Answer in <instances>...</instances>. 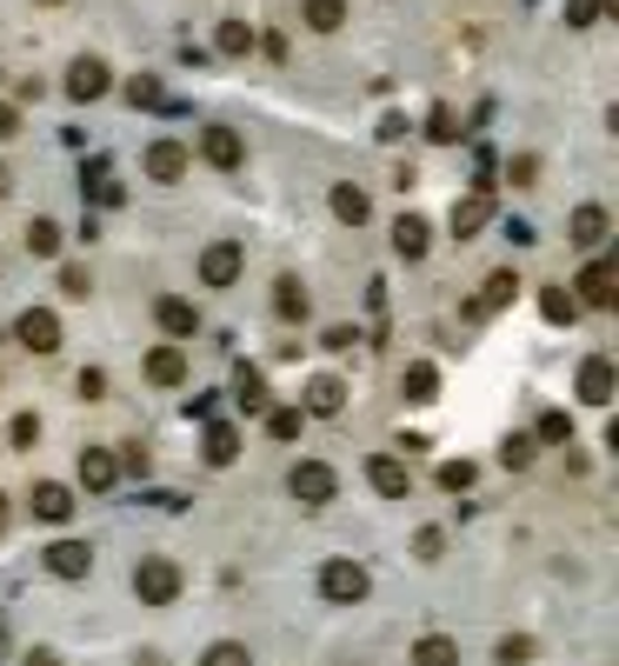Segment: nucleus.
<instances>
[{"instance_id": "f8f14e48", "label": "nucleus", "mask_w": 619, "mask_h": 666, "mask_svg": "<svg viewBox=\"0 0 619 666\" xmlns=\"http://www.w3.org/2000/svg\"><path fill=\"white\" fill-rule=\"evenodd\" d=\"M487 220H493V187H473V193L453 200V233H460V240H473Z\"/></svg>"}, {"instance_id": "6e6d98bb", "label": "nucleus", "mask_w": 619, "mask_h": 666, "mask_svg": "<svg viewBox=\"0 0 619 666\" xmlns=\"http://www.w3.org/2000/svg\"><path fill=\"white\" fill-rule=\"evenodd\" d=\"M40 7H60V0H40Z\"/></svg>"}, {"instance_id": "f704fd0d", "label": "nucleus", "mask_w": 619, "mask_h": 666, "mask_svg": "<svg viewBox=\"0 0 619 666\" xmlns=\"http://www.w3.org/2000/svg\"><path fill=\"white\" fill-rule=\"evenodd\" d=\"M267 434H273V440H300V407H273V414H267Z\"/></svg>"}, {"instance_id": "39448f33", "label": "nucleus", "mask_w": 619, "mask_h": 666, "mask_svg": "<svg viewBox=\"0 0 619 666\" xmlns=\"http://www.w3.org/2000/svg\"><path fill=\"white\" fill-rule=\"evenodd\" d=\"M240 267H247L240 240H213V247L200 254V287H233V280H240Z\"/></svg>"}, {"instance_id": "ea45409f", "label": "nucleus", "mask_w": 619, "mask_h": 666, "mask_svg": "<svg viewBox=\"0 0 619 666\" xmlns=\"http://www.w3.org/2000/svg\"><path fill=\"white\" fill-rule=\"evenodd\" d=\"M127 100H133V107H160V80H147V73L127 80Z\"/></svg>"}, {"instance_id": "9d476101", "label": "nucleus", "mask_w": 619, "mask_h": 666, "mask_svg": "<svg viewBox=\"0 0 619 666\" xmlns=\"http://www.w3.org/2000/svg\"><path fill=\"white\" fill-rule=\"evenodd\" d=\"M613 360H607V354H587V360H580V400H587V407H613Z\"/></svg>"}, {"instance_id": "423d86ee", "label": "nucleus", "mask_w": 619, "mask_h": 666, "mask_svg": "<svg viewBox=\"0 0 619 666\" xmlns=\"http://www.w3.org/2000/svg\"><path fill=\"white\" fill-rule=\"evenodd\" d=\"M13 334H20L27 354H53V347H60V314H53V307H27V314L13 320Z\"/></svg>"}, {"instance_id": "49530a36", "label": "nucleus", "mask_w": 619, "mask_h": 666, "mask_svg": "<svg viewBox=\"0 0 619 666\" xmlns=\"http://www.w3.org/2000/svg\"><path fill=\"white\" fill-rule=\"evenodd\" d=\"M353 340H360V334H353V327H327V334H320V347H333V354H347V347H353Z\"/></svg>"}, {"instance_id": "37998d69", "label": "nucleus", "mask_w": 619, "mask_h": 666, "mask_svg": "<svg viewBox=\"0 0 619 666\" xmlns=\"http://www.w3.org/2000/svg\"><path fill=\"white\" fill-rule=\"evenodd\" d=\"M600 20V0H567V27H593Z\"/></svg>"}, {"instance_id": "c03bdc74", "label": "nucleus", "mask_w": 619, "mask_h": 666, "mask_svg": "<svg viewBox=\"0 0 619 666\" xmlns=\"http://www.w3.org/2000/svg\"><path fill=\"white\" fill-rule=\"evenodd\" d=\"M107 394V374L100 367H80V400H100Z\"/></svg>"}, {"instance_id": "8fccbe9b", "label": "nucleus", "mask_w": 619, "mask_h": 666, "mask_svg": "<svg viewBox=\"0 0 619 666\" xmlns=\"http://www.w3.org/2000/svg\"><path fill=\"white\" fill-rule=\"evenodd\" d=\"M20 133V107L13 100H0V140H13Z\"/></svg>"}, {"instance_id": "4c0bfd02", "label": "nucleus", "mask_w": 619, "mask_h": 666, "mask_svg": "<svg viewBox=\"0 0 619 666\" xmlns=\"http://www.w3.org/2000/svg\"><path fill=\"white\" fill-rule=\"evenodd\" d=\"M440 487H447V494H467V487H473V460H447V467H440Z\"/></svg>"}, {"instance_id": "c756f323", "label": "nucleus", "mask_w": 619, "mask_h": 666, "mask_svg": "<svg viewBox=\"0 0 619 666\" xmlns=\"http://www.w3.org/2000/svg\"><path fill=\"white\" fill-rule=\"evenodd\" d=\"M413 666H460V647H453L447 634H427V640L413 647Z\"/></svg>"}, {"instance_id": "1a4fd4ad", "label": "nucleus", "mask_w": 619, "mask_h": 666, "mask_svg": "<svg viewBox=\"0 0 619 666\" xmlns=\"http://www.w3.org/2000/svg\"><path fill=\"white\" fill-rule=\"evenodd\" d=\"M200 153H207V167L233 173V167L247 160V140H240V127H207V133H200Z\"/></svg>"}, {"instance_id": "c85d7f7f", "label": "nucleus", "mask_w": 619, "mask_h": 666, "mask_svg": "<svg viewBox=\"0 0 619 666\" xmlns=\"http://www.w3.org/2000/svg\"><path fill=\"white\" fill-rule=\"evenodd\" d=\"M407 400H420V407L440 400V367H433V360H413V367H407Z\"/></svg>"}, {"instance_id": "0eeeda50", "label": "nucleus", "mask_w": 619, "mask_h": 666, "mask_svg": "<svg viewBox=\"0 0 619 666\" xmlns=\"http://www.w3.org/2000/svg\"><path fill=\"white\" fill-rule=\"evenodd\" d=\"M40 567H47L53 580H87V574H93V547H87V540H53V547L40 554Z\"/></svg>"}, {"instance_id": "f3484780", "label": "nucleus", "mask_w": 619, "mask_h": 666, "mask_svg": "<svg viewBox=\"0 0 619 666\" xmlns=\"http://www.w3.org/2000/svg\"><path fill=\"white\" fill-rule=\"evenodd\" d=\"M153 320H160V334H173V340H187V334L200 327L193 300H180V294H160V300H153Z\"/></svg>"}, {"instance_id": "09e8293b", "label": "nucleus", "mask_w": 619, "mask_h": 666, "mask_svg": "<svg viewBox=\"0 0 619 666\" xmlns=\"http://www.w3.org/2000/svg\"><path fill=\"white\" fill-rule=\"evenodd\" d=\"M380 140H387V147L407 140V113H387V120H380Z\"/></svg>"}, {"instance_id": "aec40b11", "label": "nucleus", "mask_w": 619, "mask_h": 666, "mask_svg": "<svg viewBox=\"0 0 619 666\" xmlns=\"http://www.w3.org/2000/svg\"><path fill=\"white\" fill-rule=\"evenodd\" d=\"M147 380H153V387H180V380H187V354H180L173 340L153 347V354H147Z\"/></svg>"}, {"instance_id": "a18cd8bd", "label": "nucleus", "mask_w": 619, "mask_h": 666, "mask_svg": "<svg viewBox=\"0 0 619 666\" xmlns=\"http://www.w3.org/2000/svg\"><path fill=\"white\" fill-rule=\"evenodd\" d=\"M7 434H13V447H33V440H40V420H33V414H20Z\"/></svg>"}, {"instance_id": "dca6fc26", "label": "nucleus", "mask_w": 619, "mask_h": 666, "mask_svg": "<svg viewBox=\"0 0 619 666\" xmlns=\"http://www.w3.org/2000/svg\"><path fill=\"white\" fill-rule=\"evenodd\" d=\"M580 294L573 300H587V307H613V294H619V274H613V260H593L580 280H573Z\"/></svg>"}, {"instance_id": "c9c22d12", "label": "nucleus", "mask_w": 619, "mask_h": 666, "mask_svg": "<svg viewBox=\"0 0 619 666\" xmlns=\"http://www.w3.org/2000/svg\"><path fill=\"white\" fill-rule=\"evenodd\" d=\"M533 440H547V447H560V440H573V420H567V414L553 407V414H540V434H533Z\"/></svg>"}, {"instance_id": "f03ea898", "label": "nucleus", "mask_w": 619, "mask_h": 666, "mask_svg": "<svg viewBox=\"0 0 619 666\" xmlns=\"http://www.w3.org/2000/svg\"><path fill=\"white\" fill-rule=\"evenodd\" d=\"M367 587H373V580H367L360 560H327V567H320V594H327L333 607H360Z\"/></svg>"}, {"instance_id": "7ed1b4c3", "label": "nucleus", "mask_w": 619, "mask_h": 666, "mask_svg": "<svg viewBox=\"0 0 619 666\" xmlns=\"http://www.w3.org/2000/svg\"><path fill=\"white\" fill-rule=\"evenodd\" d=\"M287 487H293V500H300V507H327V500L340 494V480H333V467H327V460H300V467L287 474Z\"/></svg>"}, {"instance_id": "6ab92c4d", "label": "nucleus", "mask_w": 619, "mask_h": 666, "mask_svg": "<svg viewBox=\"0 0 619 666\" xmlns=\"http://www.w3.org/2000/svg\"><path fill=\"white\" fill-rule=\"evenodd\" d=\"M113 480H120V460H113L107 447H87V454H80V487H87V494H107Z\"/></svg>"}, {"instance_id": "6e6552de", "label": "nucleus", "mask_w": 619, "mask_h": 666, "mask_svg": "<svg viewBox=\"0 0 619 666\" xmlns=\"http://www.w3.org/2000/svg\"><path fill=\"white\" fill-rule=\"evenodd\" d=\"M513 294H520V274L513 267H500V274H487V287L467 300V320H487V314H500V307H513Z\"/></svg>"}, {"instance_id": "393cba45", "label": "nucleus", "mask_w": 619, "mask_h": 666, "mask_svg": "<svg viewBox=\"0 0 619 666\" xmlns=\"http://www.w3.org/2000/svg\"><path fill=\"white\" fill-rule=\"evenodd\" d=\"M60 240H67V233H60V220H47V213H40V220H27V254H33V260H53V254H60Z\"/></svg>"}, {"instance_id": "603ef678", "label": "nucleus", "mask_w": 619, "mask_h": 666, "mask_svg": "<svg viewBox=\"0 0 619 666\" xmlns=\"http://www.w3.org/2000/svg\"><path fill=\"white\" fill-rule=\"evenodd\" d=\"M7 187H13V173H7V167H0V193H7Z\"/></svg>"}, {"instance_id": "bb28decb", "label": "nucleus", "mask_w": 619, "mask_h": 666, "mask_svg": "<svg viewBox=\"0 0 619 666\" xmlns=\"http://www.w3.org/2000/svg\"><path fill=\"white\" fill-rule=\"evenodd\" d=\"M273 314L280 320H307V287L287 274V280H273Z\"/></svg>"}, {"instance_id": "e433bc0d", "label": "nucleus", "mask_w": 619, "mask_h": 666, "mask_svg": "<svg viewBox=\"0 0 619 666\" xmlns=\"http://www.w3.org/2000/svg\"><path fill=\"white\" fill-rule=\"evenodd\" d=\"M60 294H67V300H87V294H93V274H87V267H60Z\"/></svg>"}, {"instance_id": "cd10ccee", "label": "nucleus", "mask_w": 619, "mask_h": 666, "mask_svg": "<svg viewBox=\"0 0 619 666\" xmlns=\"http://www.w3.org/2000/svg\"><path fill=\"white\" fill-rule=\"evenodd\" d=\"M540 314H547L553 327H573V320H580V300H573L567 287H540Z\"/></svg>"}, {"instance_id": "b1692460", "label": "nucleus", "mask_w": 619, "mask_h": 666, "mask_svg": "<svg viewBox=\"0 0 619 666\" xmlns=\"http://www.w3.org/2000/svg\"><path fill=\"white\" fill-rule=\"evenodd\" d=\"M327 200H333V220H347V227H360V220L373 213V207H367V187H353V180H340Z\"/></svg>"}, {"instance_id": "79ce46f5", "label": "nucleus", "mask_w": 619, "mask_h": 666, "mask_svg": "<svg viewBox=\"0 0 619 666\" xmlns=\"http://www.w3.org/2000/svg\"><path fill=\"white\" fill-rule=\"evenodd\" d=\"M440 547H447V534H440V527H420V540H413V554H420V560H440Z\"/></svg>"}, {"instance_id": "2f4dec72", "label": "nucleus", "mask_w": 619, "mask_h": 666, "mask_svg": "<svg viewBox=\"0 0 619 666\" xmlns=\"http://www.w3.org/2000/svg\"><path fill=\"white\" fill-rule=\"evenodd\" d=\"M87 193H93L100 207H120V200H127V187H120V180H113L107 167H93V173H87Z\"/></svg>"}, {"instance_id": "3c124183", "label": "nucleus", "mask_w": 619, "mask_h": 666, "mask_svg": "<svg viewBox=\"0 0 619 666\" xmlns=\"http://www.w3.org/2000/svg\"><path fill=\"white\" fill-rule=\"evenodd\" d=\"M20 666H60V654H53V647H33V654H20Z\"/></svg>"}, {"instance_id": "de8ad7c7", "label": "nucleus", "mask_w": 619, "mask_h": 666, "mask_svg": "<svg viewBox=\"0 0 619 666\" xmlns=\"http://www.w3.org/2000/svg\"><path fill=\"white\" fill-rule=\"evenodd\" d=\"M500 660H507V666L533 660V640H500Z\"/></svg>"}, {"instance_id": "58836bf2", "label": "nucleus", "mask_w": 619, "mask_h": 666, "mask_svg": "<svg viewBox=\"0 0 619 666\" xmlns=\"http://www.w3.org/2000/svg\"><path fill=\"white\" fill-rule=\"evenodd\" d=\"M500 460H507V467H533V434H513V440L500 447Z\"/></svg>"}, {"instance_id": "412c9836", "label": "nucleus", "mask_w": 619, "mask_h": 666, "mask_svg": "<svg viewBox=\"0 0 619 666\" xmlns=\"http://www.w3.org/2000/svg\"><path fill=\"white\" fill-rule=\"evenodd\" d=\"M427 233H433V227H427L420 213H400V220H393V254H400V260H420V254H427Z\"/></svg>"}, {"instance_id": "9b49d317", "label": "nucleus", "mask_w": 619, "mask_h": 666, "mask_svg": "<svg viewBox=\"0 0 619 666\" xmlns=\"http://www.w3.org/2000/svg\"><path fill=\"white\" fill-rule=\"evenodd\" d=\"M113 87V73H107V60H93V53H80L73 67H67V93L73 100H100Z\"/></svg>"}, {"instance_id": "864d4df0", "label": "nucleus", "mask_w": 619, "mask_h": 666, "mask_svg": "<svg viewBox=\"0 0 619 666\" xmlns=\"http://www.w3.org/2000/svg\"><path fill=\"white\" fill-rule=\"evenodd\" d=\"M0 654H7V634H0Z\"/></svg>"}, {"instance_id": "5701e85b", "label": "nucleus", "mask_w": 619, "mask_h": 666, "mask_svg": "<svg viewBox=\"0 0 619 666\" xmlns=\"http://www.w3.org/2000/svg\"><path fill=\"white\" fill-rule=\"evenodd\" d=\"M253 40H260V33H253L247 20H220V27H213V53H227V60L253 53Z\"/></svg>"}, {"instance_id": "473e14b6", "label": "nucleus", "mask_w": 619, "mask_h": 666, "mask_svg": "<svg viewBox=\"0 0 619 666\" xmlns=\"http://www.w3.org/2000/svg\"><path fill=\"white\" fill-rule=\"evenodd\" d=\"M200 666H253V654H247L240 640H213V647L200 654Z\"/></svg>"}, {"instance_id": "4be33fe9", "label": "nucleus", "mask_w": 619, "mask_h": 666, "mask_svg": "<svg viewBox=\"0 0 619 666\" xmlns=\"http://www.w3.org/2000/svg\"><path fill=\"white\" fill-rule=\"evenodd\" d=\"M200 454H207V467H233V460H240V434H233L227 420H213L207 440H200Z\"/></svg>"}, {"instance_id": "ddd939ff", "label": "nucleus", "mask_w": 619, "mask_h": 666, "mask_svg": "<svg viewBox=\"0 0 619 666\" xmlns=\"http://www.w3.org/2000/svg\"><path fill=\"white\" fill-rule=\"evenodd\" d=\"M300 407H307L313 420H333V414L347 407V380H340V374H313V380H307V400H300Z\"/></svg>"}, {"instance_id": "4468645a", "label": "nucleus", "mask_w": 619, "mask_h": 666, "mask_svg": "<svg viewBox=\"0 0 619 666\" xmlns=\"http://www.w3.org/2000/svg\"><path fill=\"white\" fill-rule=\"evenodd\" d=\"M367 480H373V494H387V500H407V487H413V474H407L400 454H373V460H367Z\"/></svg>"}, {"instance_id": "7c9ffc66", "label": "nucleus", "mask_w": 619, "mask_h": 666, "mask_svg": "<svg viewBox=\"0 0 619 666\" xmlns=\"http://www.w3.org/2000/svg\"><path fill=\"white\" fill-rule=\"evenodd\" d=\"M233 400H240L247 414H267V380H260L253 367H240V380H233Z\"/></svg>"}, {"instance_id": "a211bd4d", "label": "nucleus", "mask_w": 619, "mask_h": 666, "mask_svg": "<svg viewBox=\"0 0 619 666\" xmlns=\"http://www.w3.org/2000/svg\"><path fill=\"white\" fill-rule=\"evenodd\" d=\"M607 233H613L607 207H573V233H567L573 247H587V254H593V247H607Z\"/></svg>"}, {"instance_id": "2eb2a0df", "label": "nucleus", "mask_w": 619, "mask_h": 666, "mask_svg": "<svg viewBox=\"0 0 619 666\" xmlns=\"http://www.w3.org/2000/svg\"><path fill=\"white\" fill-rule=\"evenodd\" d=\"M33 520H47V527H67V520H73V487H60V480H40V487H33Z\"/></svg>"}, {"instance_id": "20e7f679", "label": "nucleus", "mask_w": 619, "mask_h": 666, "mask_svg": "<svg viewBox=\"0 0 619 666\" xmlns=\"http://www.w3.org/2000/svg\"><path fill=\"white\" fill-rule=\"evenodd\" d=\"M140 167H147V180H160V187H173V180H187V167H193V153H187L180 140H153V147L140 153Z\"/></svg>"}, {"instance_id": "f257e3e1", "label": "nucleus", "mask_w": 619, "mask_h": 666, "mask_svg": "<svg viewBox=\"0 0 619 666\" xmlns=\"http://www.w3.org/2000/svg\"><path fill=\"white\" fill-rule=\"evenodd\" d=\"M133 594H140V607H173V600H180V567L160 560V554L140 560V567H133Z\"/></svg>"}, {"instance_id": "a19ab883", "label": "nucleus", "mask_w": 619, "mask_h": 666, "mask_svg": "<svg viewBox=\"0 0 619 666\" xmlns=\"http://www.w3.org/2000/svg\"><path fill=\"white\" fill-rule=\"evenodd\" d=\"M533 173H540L533 153H513V160H507V180H513V187H533Z\"/></svg>"}, {"instance_id": "a878e982", "label": "nucleus", "mask_w": 619, "mask_h": 666, "mask_svg": "<svg viewBox=\"0 0 619 666\" xmlns=\"http://www.w3.org/2000/svg\"><path fill=\"white\" fill-rule=\"evenodd\" d=\"M300 20H307L313 33H340V27H347V0H307Z\"/></svg>"}, {"instance_id": "5fc2aeb1", "label": "nucleus", "mask_w": 619, "mask_h": 666, "mask_svg": "<svg viewBox=\"0 0 619 666\" xmlns=\"http://www.w3.org/2000/svg\"><path fill=\"white\" fill-rule=\"evenodd\" d=\"M0 520H7V500H0Z\"/></svg>"}, {"instance_id": "72a5a7b5", "label": "nucleus", "mask_w": 619, "mask_h": 666, "mask_svg": "<svg viewBox=\"0 0 619 666\" xmlns=\"http://www.w3.org/2000/svg\"><path fill=\"white\" fill-rule=\"evenodd\" d=\"M427 133H433V140H440V147H453V140H460V133H467V127H460V120H453V107H433V120H427Z\"/></svg>"}]
</instances>
